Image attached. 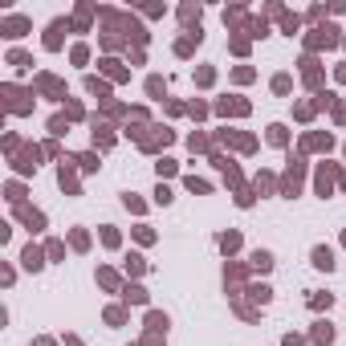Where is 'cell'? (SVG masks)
Instances as JSON below:
<instances>
[{"mask_svg": "<svg viewBox=\"0 0 346 346\" xmlns=\"http://www.w3.org/2000/svg\"><path fill=\"white\" fill-rule=\"evenodd\" d=\"M269 139L281 147V143H285V126H269Z\"/></svg>", "mask_w": 346, "mask_h": 346, "instance_id": "30bf717a", "label": "cell"}, {"mask_svg": "<svg viewBox=\"0 0 346 346\" xmlns=\"http://www.w3.org/2000/svg\"><path fill=\"white\" fill-rule=\"evenodd\" d=\"M314 342L330 346V342H334V326H330V322H318V326H314Z\"/></svg>", "mask_w": 346, "mask_h": 346, "instance_id": "7a4b0ae2", "label": "cell"}, {"mask_svg": "<svg viewBox=\"0 0 346 346\" xmlns=\"http://www.w3.org/2000/svg\"><path fill=\"white\" fill-rule=\"evenodd\" d=\"M248 293H253V301H261V305H265V301L273 297V289H269V285H253Z\"/></svg>", "mask_w": 346, "mask_h": 346, "instance_id": "8992f818", "label": "cell"}, {"mask_svg": "<svg viewBox=\"0 0 346 346\" xmlns=\"http://www.w3.org/2000/svg\"><path fill=\"white\" fill-rule=\"evenodd\" d=\"M236 244H240V236H236V232H224V236H220V248H224V253H232Z\"/></svg>", "mask_w": 346, "mask_h": 346, "instance_id": "52a82bcc", "label": "cell"}, {"mask_svg": "<svg viewBox=\"0 0 346 346\" xmlns=\"http://www.w3.org/2000/svg\"><path fill=\"white\" fill-rule=\"evenodd\" d=\"M253 265H257V269H273V257H269V253H253Z\"/></svg>", "mask_w": 346, "mask_h": 346, "instance_id": "ba28073f", "label": "cell"}, {"mask_svg": "<svg viewBox=\"0 0 346 346\" xmlns=\"http://www.w3.org/2000/svg\"><path fill=\"white\" fill-rule=\"evenodd\" d=\"M285 346H301V338H293V334H289V338H285Z\"/></svg>", "mask_w": 346, "mask_h": 346, "instance_id": "8fae6325", "label": "cell"}, {"mask_svg": "<svg viewBox=\"0 0 346 346\" xmlns=\"http://www.w3.org/2000/svg\"><path fill=\"white\" fill-rule=\"evenodd\" d=\"M126 301L143 305V301H147V289H143V285H130V289H126Z\"/></svg>", "mask_w": 346, "mask_h": 346, "instance_id": "5b68a950", "label": "cell"}, {"mask_svg": "<svg viewBox=\"0 0 346 346\" xmlns=\"http://www.w3.org/2000/svg\"><path fill=\"white\" fill-rule=\"evenodd\" d=\"M21 261H25V269H41V265H45V261H41V253H37L33 244L25 248V257H21Z\"/></svg>", "mask_w": 346, "mask_h": 346, "instance_id": "3957f363", "label": "cell"}, {"mask_svg": "<svg viewBox=\"0 0 346 346\" xmlns=\"http://www.w3.org/2000/svg\"><path fill=\"white\" fill-rule=\"evenodd\" d=\"M147 326H151V330H155V334H163V330H167V318H163V314H155V310H151V314H147Z\"/></svg>", "mask_w": 346, "mask_h": 346, "instance_id": "277c9868", "label": "cell"}, {"mask_svg": "<svg viewBox=\"0 0 346 346\" xmlns=\"http://www.w3.org/2000/svg\"><path fill=\"white\" fill-rule=\"evenodd\" d=\"M314 265H318V269H326V273H330V269H334V253H330V248H326V244H318V248H314Z\"/></svg>", "mask_w": 346, "mask_h": 346, "instance_id": "6da1fadb", "label": "cell"}, {"mask_svg": "<svg viewBox=\"0 0 346 346\" xmlns=\"http://www.w3.org/2000/svg\"><path fill=\"white\" fill-rule=\"evenodd\" d=\"M318 191L330 196V167H322V175H318Z\"/></svg>", "mask_w": 346, "mask_h": 346, "instance_id": "9c48e42d", "label": "cell"}]
</instances>
